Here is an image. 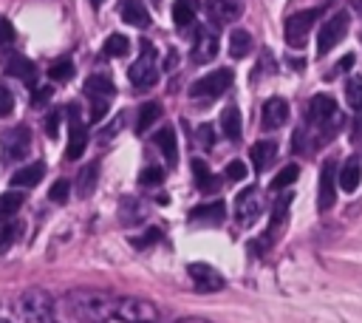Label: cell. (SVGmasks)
Segmentation results:
<instances>
[{
    "label": "cell",
    "instance_id": "cell-5",
    "mask_svg": "<svg viewBox=\"0 0 362 323\" xmlns=\"http://www.w3.org/2000/svg\"><path fill=\"white\" fill-rule=\"evenodd\" d=\"M232 79H235V74H232L229 68H218V71L204 74L201 79H195V82L189 85V96H192L195 102H212V99H218V96L232 85Z\"/></svg>",
    "mask_w": 362,
    "mask_h": 323
},
{
    "label": "cell",
    "instance_id": "cell-36",
    "mask_svg": "<svg viewBox=\"0 0 362 323\" xmlns=\"http://www.w3.org/2000/svg\"><path fill=\"white\" fill-rule=\"evenodd\" d=\"M288 204H291V196H283L277 204H274V212H272V221H269V235L286 221V212H288Z\"/></svg>",
    "mask_w": 362,
    "mask_h": 323
},
{
    "label": "cell",
    "instance_id": "cell-44",
    "mask_svg": "<svg viewBox=\"0 0 362 323\" xmlns=\"http://www.w3.org/2000/svg\"><path fill=\"white\" fill-rule=\"evenodd\" d=\"M107 105L110 99H90V122H99L107 113Z\"/></svg>",
    "mask_w": 362,
    "mask_h": 323
},
{
    "label": "cell",
    "instance_id": "cell-9",
    "mask_svg": "<svg viewBox=\"0 0 362 323\" xmlns=\"http://www.w3.org/2000/svg\"><path fill=\"white\" fill-rule=\"evenodd\" d=\"M0 144H3V156L6 159L20 162L28 153V147H31V130L25 125H14V128H8L0 136Z\"/></svg>",
    "mask_w": 362,
    "mask_h": 323
},
{
    "label": "cell",
    "instance_id": "cell-7",
    "mask_svg": "<svg viewBox=\"0 0 362 323\" xmlns=\"http://www.w3.org/2000/svg\"><path fill=\"white\" fill-rule=\"evenodd\" d=\"M320 17V8H305V11H294L288 20H286V42L291 48H303L305 40H308V31L314 28Z\"/></svg>",
    "mask_w": 362,
    "mask_h": 323
},
{
    "label": "cell",
    "instance_id": "cell-30",
    "mask_svg": "<svg viewBox=\"0 0 362 323\" xmlns=\"http://www.w3.org/2000/svg\"><path fill=\"white\" fill-rule=\"evenodd\" d=\"M195 20V0H175L173 3V23L178 28H187Z\"/></svg>",
    "mask_w": 362,
    "mask_h": 323
},
{
    "label": "cell",
    "instance_id": "cell-23",
    "mask_svg": "<svg viewBox=\"0 0 362 323\" xmlns=\"http://www.w3.org/2000/svg\"><path fill=\"white\" fill-rule=\"evenodd\" d=\"M42 173H45V164L42 162H31V164H23L14 176H11V187H34L40 178H42Z\"/></svg>",
    "mask_w": 362,
    "mask_h": 323
},
{
    "label": "cell",
    "instance_id": "cell-34",
    "mask_svg": "<svg viewBox=\"0 0 362 323\" xmlns=\"http://www.w3.org/2000/svg\"><path fill=\"white\" fill-rule=\"evenodd\" d=\"M300 176V167L297 164H286L274 178H272V190H283V187H291Z\"/></svg>",
    "mask_w": 362,
    "mask_h": 323
},
{
    "label": "cell",
    "instance_id": "cell-12",
    "mask_svg": "<svg viewBox=\"0 0 362 323\" xmlns=\"http://www.w3.org/2000/svg\"><path fill=\"white\" fill-rule=\"evenodd\" d=\"M218 54V31L215 28H198L195 42H192V62L204 65L209 60H215Z\"/></svg>",
    "mask_w": 362,
    "mask_h": 323
},
{
    "label": "cell",
    "instance_id": "cell-42",
    "mask_svg": "<svg viewBox=\"0 0 362 323\" xmlns=\"http://www.w3.org/2000/svg\"><path fill=\"white\" fill-rule=\"evenodd\" d=\"M226 178H232V181H240V178H246V164H243L240 159L229 162V164H226Z\"/></svg>",
    "mask_w": 362,
    "mask_h": 323
},
{
    "label": "cell",
    "instance_id": "cell-41",
    "mask_svg": "<svg viewBox=\"0 0 362 323\" xmlns=\"http://www.w3.org/2000/svg\"><path fill=\"white\" fill-rule=\"evenodd\" d=\"M51 96H54V88H51V85H40V88H34L31 105H34V108H42V105L51 102Z\"/></svg>",
    "mask_w": 362,
    "mask_h": 323
},
{
    "label": "cell",
    "instance_id": "cell-46",
    "mask_svg": "<svg viewBox=\"0 0 362 323\" xmlns=\"http://www.w3.org/2000/svg\"><path fill=\"white\" fill-rule=\"evenodd\" d=\"M198 144L212 147V128H209V125H201V128H198Z\"/></svg>",
    "mask_w": 362,
    "mask_h": 323
},
{
    "label": "cell",
    "instance_id": "cell-37",
    "mask_svg": "<svg viewBox=\"0 0 362 323\" xmlns=\"http://www.w3.org/2000/svg\"><path fill=\"white\" fill-rule=\"evenodd\" d=\"M14 40H17V31H14V26H11L6 17H0V51L11 48V45H14Z\"/></svg>",
    "mask_w": 362,
    "mask_h": 323
},
{
    "label": "cell",
    "instance_id": "cell-21",
    "mask_svg": "<svg viewBox=\"0 0 362 323\" xmlns=\"http://www.w3.org/2000/svg\"><path fill=\"white\" fill-rule=\"evenodd\" d=\"M119 14H122V20H124L127 26H136V28L150 26V11L144 8V3H141V0H122Z\"/></svg>",
    "mask_w": 362,
    "mask_h": 323
},
{
    "label": "cell",
    "instance_id": "cell-25",
    "mask_svg": "<svg viewBox=\"0 0 362 323\" xmlns=\"http://www.w3.org/2000/svg\"><path fill=\"white\" fill-rule=\"evenodd\" d=\"M226 215V207L221 201H212V204H201L192 210V221L195 224H221Z\"/></svg>",
    "mask_w": 362,
    "mask_h": 323
},
{
    "label": "cell",
    "instance_id": "cell-11",
    "mask_svg": "<svg viewBox=\"0 0 362 323\" xmlns=\"http://www.w3.org/2000/svg\"><path fill=\"white\" fill-rule=\"evenodd\" d=\"M337 201V164L325 162L320 170V184H317V207L325 212Z\"/></svg>",
    "mask_w": 362,
    "mask_h": 323
},
{
    "label": "cell",
    "instance_id": "cell-22",
    "mask_svg": "<svg viewBox=\"0 0 362 323\" xmlns=\"http://www.w3.org/2000/svg\"><path fill=\"white\" fill-rule=\"evenodd\" d=\"M85 94L90 99H110L116 94V85H113V79L107 74H90L85 79Z\"/></svg>",
    "mask_w": 362,
    "mask_h": 323
},
{
    "label": "cell",
    "instance_id": "cell-2",
    "mask_svg": "<svg viewBox=\"0 0 362 323\" xmlns=\"http://www.w3.org/2000/svg\"><path fill=\"white\" fill-rule=\"evenodd\" d=\"M305 119H308V128L317 133L320 142L337 136V130L342 128V110L339 105L334 102V96L328 94H314L311 102H308V110H305Z\"/></svg>",
    "mask_w": 362,
    "mask_h": 323
},
{
    "label": "cell",
    "instance_id": "cell-51",
    "mask_svg": "<svg viewBox=\"0 0 362 323\" xmlns=\"http://www.w3.org/2000/svg\"><path fill=\"white\" fill-rule=\"evenodd\" d=\"M0 323H8V320H3V317H0Z\"/></svg>",
    "mask_w": 362,
    "mask_h": 323
},
{
    "label": "cell",
    "instance_id": "cell-17",
    "mask_svg": "<svg viewBox=\"0 0 362 323\" xmlns=\"http://www.w3.org/2000/svg\"><path fill=\"white\" fill-rule=\"evenodd\" d=\"M362 184V162L356 156H351L339 170H337V187L345 193H356Z\"/></svg>",
    "mask_w": 362,
    "mask_h": 323
},
{
    "label": "cell",
    "instance_id": "cell-40",
    "mask_svg": "<svg viewBox=\"0 0 362 323\" xmlns=\"http://www.w3.org/2000/svg\"><path fill=\"white\" fill-rule=\"evenodd\" d=\"M68 193H71V184H68L65 178H57V181H54V187L48 190V198H51V201H57V204H62V201L68 198Z\"/></svg>",
    "mask_w": 362,
    "mask_h": 323
},
{
    "label": "cell",
    "instance_id": "cell-50",
    "mask_svg": "<svg viewBox=\"0 0 362 323\" xmlns=\"http://www.w3.org/2000/svg\"><path fill=\"white\" fill-rule=\"evenodd\" d=\"M102 3H105V0H90V6H102Z\"/></svg>",
    "mask_w": 362,
    "mask_h": 323
},
{
    "label": "cell",
    "instance_id": "cell-3",
    "mask_svg": "<svg viewBox=\"0 0 362 323\" xmlns=\"http://www.w3.org/2000/svg\"><path fill=\"white\" fill-rule=\"evenodd\" d=\"M20 314L25 323H59L54 312V300L42 289H28L20 295Z\"/></svg>",
    "mask_w": 362,
    "mask_h": 323
},
{
    "label": "cell",
    "instance_id": "cell-52",
    "mask_svg": "<svg viewBox=\"0 0 362 323\" xmlns=\"http://www.w3.org/2000/svg\"><path fill=\"white\" fill-rule=\"evenodd\" d=\"M153 3H158V0H153Z\"/></svg>",
    "mask_w": 362,
    "mask_h": 323
},
{
    "label": "cell",
    "instance_id": "cell-1",
    "mask_svg": "<svg viewBox=\"0 0 362 323\" xmlns=\"http://www.w3.org/2000/svg\"><path fill=\"white\" fill-rule=\"evenodd\" d=\"M68 309L74 317H79L82 323H105L116 314V298H110L107 292H96V289H74L65 298Z\"/></svg>",
    "mask_w": 362,
    "mask_h": 323
},
{
    "label": "cell",
    "instance_id": "cell-8",
    "mask_svg": "<svg viewBox=\"0 0 362 323\" xmlns=\"http://www.w3.org/2000/svg\"><path fill=\"white\" fill-rule=\"evenodd\" d=\"M345 31H348V11H337L334 17H328L325 26H322L320 34H317V54L325 57L331 48H337V45L342 42Z\"/></svg>",
    "mask_w": 362,
    "mask_h": 323
},
{
    "label": "cell",
    "instance_id": "cell-27",
    "mask_svg": "<svg viewBox=\"0 0 362 323\" xmlns=\"http://www.w3.org/2000/svg\"><path fill=\"white\" fill-rule=\"evenodd\" d=\"M192 176H195V187L204 193H212L218 187V178L209 173L206 162H201V159H192Z\"/></svg>",
    "mask_w": 362,
    "mask_h": 323
},
{
    "label": "cell",
    "instance_id": "cell-26",
    "mask_svg": "<svg viewBox=\"0 0 362 323\" xmlns=\"http://www.w3.org/2000/svg\"><path fill=\"white\" fill-rule=\"evenodd\" d=\"M156 147L164 153V159H167V164H175V159H178V147H175V130L173 128H161L158 133H156Z\"/></svg>",
    "mask_w": 362,
    "mask_h": 323
},
{
    "label": "cell",
    "instance_id": "cell-10",
    "mask_svg": "<svg viewBox=\"0 0 362 323\" xmlns=\"http://www.w3.org/2000/svg\"><path fill=\"white\" fill-rule=\"evenodd\" d=\"M187 275L192 278V286L198 289V292H218V289H223V275L215 269V266H209V264H189L187 266Z\"/></svg>",
    "mask_w": 362,
    "mask_h": 323
},
{
    "label": "cell",
    "instance_id": "cell-49",
    "mask_svg": "<svg viewBox=\"0 0 362 323\" xmlns=\"http://www.w3.org/2000/svg\"><path fill=\"white\" fill-rule=\"evenodd\" d=\"M175 323H209V320H204V317H181Z\"/></svg>",
    "mask_w": 362,
    "mask_h": 323
},
{
    "label": "cell",
    "instance_id": "cell-15",
    "mask_svg": "<svg viewBox=\"0 0 362 323\" xmlns=\"http://www.w3.org/2000/svg\"><path fill=\"white\" fill-rule=\"evenodd\" d=\"M204 11L215 26H226L240 17V6L232 0H204Z\"/></svg>",
    "mask_w": 362,
    "mask_h": 323
},
{
    "label": "cell",
    "instance_id": "cell-19",
    "mask_svg": "<svg viewBox=\"0 0 362 323\" xmlns=\"http://www.w3.org/2000/svg\"><path fill=\"white\" fill-rule=\"evenodd\" d=\"M6 74L14 76V79H23V82H28V85H34V79H37V65H34L28 57H23V54H11V57L6 60Z\"/></svg>",
    "mask_w": 362,
    "mask_h": 323
},
{
    "label": "cell",
    "instance_id": "cell-47",
    "mask_svg": "<svg viewBox=\"0 0 362 323\" xmlns=\"http://www.w3.org/2000/svg\"><path fill=\"white\" fill-rule=\"evenodd\" d=\"M158 230H147V235H141V238H133V246H147V244H153V241H158Z\"/></svg>",
    "mask_w": 362,
    "mask_h": 323
},
{
    "label": "cell",
    "instance_id": "cell-29",
    "mask_svg": "<svg viewBox=\"0 0 362 323\" xmlns=\"http://www.w3.org/2000/svg\"><path fill=\"white\" fill-rule=\"evenodd\" d=\"M158 116H161V105H158V102H144V105L139 108V116H136V130L144 133L147 128L156 125Z\"/></svg>",
    "mask_w": 362,
    "mask_h": 323
},
{
    "label": "cell",
    "instance_id": "cell-6",
    "mask_svg": "<svg viewBox=\"0 0 362 323\" xmlns=\"http://www.w3.org/2000/svg\"><path fill=\"white\" fill-rule=\"evenodd\" d=\"M124 323H156L158 309L144 298H116V314Z\"/></svg>",
    "mask_w": 362,
    "mask_h": 323
},
{
    "label": "cell",
    "instance_id": "cell-43",
    "mask_svg": "<svg viewBox=\"0 0 362 323\" xmlns=\"http://www.w3.org/2000/svg\"><path fill=\"white\" fill-rule=\"evenodd\" d=\"M11 108H14V96H11V91H8L6 85H0V119L8 116Z\"/></svg>",
    "mask_w": 362,
    "mask_h": 323
},
{
    "label": "cell",
    "instance_id": "cell-13",
    "mask_svg": "<svg viewBox=\"0 0 362 323\" xmlns=\"http://www.w3.org/2000/svg\"><path fill=\"white\" fill-rule=\"evenodd\" d=\"M286 119H288V102L283 96H272L263 102V110H260L263 130H277L286 125Z\"/></svg>",
    "mask_w": 362,
    "mask_h": 323
},
{
    "label": "cell",
    "instance_id": "cell-33",
    "mask_svg": "<svg viewBox=\"0 0 362 323\" xmlns=\"http://www.w3.org/2000/svg\"><path fill=\"white\" fill-rule=\"evenodd\" d=\"M20 207H23V196H20L17 190H11V193H3V196H0V218H11Z\"/></svg>",
    "mask_w": 362,
    "mask_h": 323
},
{
    "label": "cell",
    "instance_id": "cell-4",
    "mask_svg": "<svg viewBox=\"0 0 362 323\" xmlns=\"http://www.w3.org/2000/svg\"><path fill=\"white\" fill-rule=\"evenodd\" d=\"M127 76H130L133 88H139V91H147V88H153L158 82V54H156V48L150 42H141V54L130 65Z\"/></svg>",
    "mask_w": 362,
    "mask_h": 323
},
{
    "label": "cell",
    "instance_id": "cell-16",
    "mask_svg": "<svg viewBox=\"0 0 362 323\" xmlns=\"http://www.w3.org/2000/svg\"><path fill=\"white\" fill-rule=\"evenodd\" d=\"M68 113H71V136H68V147H65V159H79L82 153H85V147H88V130L79 125V119H76V105H71L68 108Z\"/></svg>",
    "mask_w": 362,
    "mask_h": 323
},
{
    "label": "cell",
    "instance_id": "cell-39",
    "mask_svg": "<svg viewBox=\"0 0 362 323\" xmlns=\"http://www.w3.org/2000/svg\"><path fill=\"white\" fill-rule=\"evenodd\" d=\"M139 181H141V184H147V187H150V184H161V181H164V170H161L158 164L144 167V170L139 173Z\"/></svg>",
    "mask_w": 362,
    "mask_h": 323
},
{
    "label": "cell",
    "instance_id": "cell-32",
    "mask_svg": "<svg viewBox=\"0 0 362 323\" xmlns=\"http://www.w3.org/2000/svg\"><path fill=\"white\" fill-rule=\"evenodd\" d=\"M96 176H99V164H96V162H90L88 167H82V173H79V178H76L79 196H90V190H93V184H96Z\"/></svg>",
    "mask_w": 362,
    "mask_h": 323
},
{
    "label": "cell",
    "instance_id": "cell-14",
    "mask_svg": "<svg viewBox=\"0 0 362 323\" xmlns=\"http://www.w3.org/2000/svg\"><path fill=\"white\" fill-rule=\"evenodd\" d=\"M257 215H260V196H257V190L255 187L240 190L238 198H235V218L240 224H252Z\"/></svg>",
    "mask_w": 362,
    "mask_h": 323
},
{
    "label": "cell",
    "instance_id": "cell-24",
    "mask_svg": "<svg viewBox=\"0 0 362 323\" xmlns=\"http://www.w3.org/2000/svg\"><path fill=\"white\" fill-rule=\"evenodd\" d=\"M221 130H223V136L226 139H240V130H243V122H240V110L235 108V105H226L223 110H221Z\"/></svg>",
    "mask_w": 362,
    "mask_h": 323
},
{
    "label": "cell",
    "instance_id": "cell-38",
    "mask_svg": "<svg viewBox=\"0 0 362 323\" xmlns=\"http://www.w3.org/2000/svg\"><path fill=\"white\" fill-rule=\"evenodd\" d=\"M20 227L17 224H0V252H8V246L14 244Z\"/></svg>",
    "mask_w": 362,
    "mask_h": 323
},
{
    "label": "cell",
    "instance_id": "cell-31",
    "mask_svg": "<svg viewBox=\"0 0 362 323\" xmlns=\"http://www.w3.org/2000/svg\"><path fill=\"white\" fill-rule=\"evenodd\" d=\"M127 51H130V40L124 34H110L105 40V45H102V54L105 57H124Z\"/></svg>",
    "mask_w": 362,
    "mask_h": 323
},
{
    "label": "cell",
    "instance_id": "cell-20",
    "mask_svg": "<svg viewBox=\"0 0 362 323\" xmlns=\"http://www.w3.org/2000/svg\"><path fill=\"white\" fill-rule=\"evenodd\" d=\"M249 156H252L255 170H257V173H263V170H269V164L277 159V142H272V139L255 142V144H252V150H249Z\"/></svg>",
    "mask_w": 362,
    "mask_h": 323
},
{
    "label": "cell",
    "instance_id": "cell-45",
    "mask_svg": "<svg viewBox=\"0 0 362 323\" xmlns=\"http://www.w3.org/2000/svg\"><path fill=\"white\" fill-rule=\"evenodd\" d=\"M57 128H59V113L54 110V113L45 116V133H48V136H57Z\"/></svg>",
    "mask_w": 362,
    "mask_h": 323
},
{
    "label": "cell",
    "instance_id": "cell-28",
    "mask_svg": "<svg viewBox=\"0 0 362 323\" xmlns=\"http://www.w3.org/2000/svg\"><path fill=\"white\" fill-rule=\"evenodd\" d=\"M249 51H252V34L243 31V28H235V31L229 34V54H232L235 60H240V57H246Z\"/></svg>",
    "mask_w": 362,
    "mask_h": 323
},
{
    "label": "cell",
    "instance_id": "cell-35",
    "mask_svg": "<svg viewBox=\"0 0 362 323\" xmlns=\"http://www.w3.org/2000/svg\"><path fill=\"white\" fill-rule=\"evenodd\" d=\"M48 76H51L54 82L71 79V76H74V62H71V60H57V62L48 68Z\"/></svg>",
    "mask_w": 362,
    "mask_h": 323
},
{
    "label": "cell",
    "instance_id": "cell-48",
    "mask_svg": "<svg viewBox=\"0 0 362 323\" xmlns=\"http://www.w3.org/2000/svg\"><path fill=\"white\" fill-rule=\"evenodd\" d=\"M354 62H356V57L354 54H345L339 62H337V68H334V74H342V71H348V68H354ZM331 74V76H334Z\"/></svg>",
    "mask_w": 362,
    "mask_h": 323
},
{
    "label": "cell",
    "instance_id": "cell-18",
    "mask_svg": "<svg viewBox=\"0 0 362 323\" xmlns=\"http://www.w3.org/2000/svg\"><path fill=\"white\" fill-rule=\"evenodd\" d=\"M345 99H348V105L354 110V128H356V133H362V74L348 76V82H345Z\"/></svg>",
    "mask_w": 362,
    "mask_h": 323
}]
</instances>
